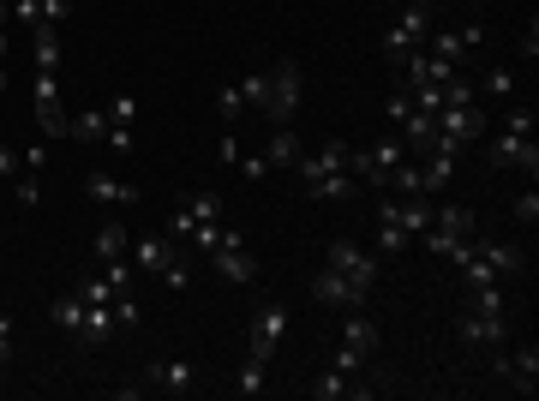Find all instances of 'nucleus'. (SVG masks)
<instances>
[{
  "mask_svg": "<svg viewBox=\"0 0 539 401\" xmlns=\"http://www.w3.org/2000/svg\"><path fill=\"white\" fill-rule=\"evenodd\" d=\"M348 150H354V144L330 138V144H318L312 156H300V162H294V168H300V180H306V198H312V204H348V198L360 192V180L348 174Z\"/></svg>",
  "mask_w": 539,
  "mask_h": 401,
  "instance_id": "f257e3e1",
  "label": "nucleus"
},
{
  "mask_svg": "<svg viewBox=\"0 0 539 401\" xmlns=\"http://www.w3.org/2000/svg\"><path fill=\"white\" fill-rule=\"evenodd\" d=\"M456 264L468 270L474 288H486V282H510V276H522L528 258H522V246H510V240H486V246H468Z\"/></svg>",
  "mask_w": 539,
  "mask_h": 401,
  "instance_id": "f03ea898",
  "label": "nucleus"
},
{
  "mask_svg": "<svg viewBox=\"0 0 539 401\" xmlns=\"http://www.w3.org/2000/svg\"><path fill=\"white\" fill-rule=\"evenodd\" d=\"M474 138H486V114H480V102H444L438 108V120H432V150H468Z\"/></svg>",
  "mask_w": 539,
  "mask_h": 401,
  "instance_id": "7ed1b4c3",
  "label": "nucleus"
},
{
  "mask_svg": "<svg viewBox=\"0 0 539 401\" xmlns=\"http://www.w3.org/2000/svg\"><path fill=\"white\" fill-rule=\"evenodd\" d=\"M426 24H432V6H414V0H402L396 24L384 30V60H390V66H408V60L426 48Z\"/></svg>",
  "mask_w": 539,
  "mask_h": 401,
  "instance_id": "20e7f679",
  "label": "nucleus"
},
{
  "mask_svg": "<svg viewBox=\"0 0 539 401\" xmlns=\"http://www.w3.org/2000/svg\"><path fill=\"white\" fill-rule=\"evenodd\" d=\"M468 234H474V210H468V204H450V210H438V216H432V228H426L420 240L432 246V258H450V264H456V258L474 246Z\"/></svg>",
  "mask_w": 539,
  "mask_h": 401,
  "instance_id": "39448f33",
  "label": "nucleus"
},
{
  "mask_svg": "<svg viewBox=\"0 0 539 401\" xmlns=\"http://www.w3.org/2000/svg\"><path fill=\"white\" fill-rule=\"evenodd\" d=\"M300 66L294 60H276L270 66V102H264V114L276 120V126H294V108H300Z\"/></svg>",
  "mask_w": 539,
  "mask_h": 401,
  "instance_id": "423d86ee",
  "label": "nucleus"
},
{
  "mask_svg": "<svg viewBox=\"0 0 539 401\" xmlns=\"http://www.w3.org/2000/svg\"><path fill=\"white\" fill-rule=\"evenodd\" d=\"M30 96H36V120H42V132L48 138H66V102H60V72H36L30 78Z\"/></svg>",
  "mask_w": 539,
  "mask_h": 401,
  "instance_id": "0eeeda50",
  "label": "nucleus"
},
{
  "mask_svg": "<svg viewBox=\"0 0 539 401\" xmlns=\"http://www.w3.org/2000/svg\"><path fill=\"white\" fill-rule=\"evenodd\" d=\"M282 336H288V306H282V300H264L258 318H252V342H246V354H252V360H270Z\"/></svg>",
  "mask_w": 539,
  "mask_h": 401,
  "instance_id": "6e6552de",
  "label": "nucleus"
},
{
  "mask_svg": "<svg viewBox=\"0 0 539 401\" xmlns=\"http://www.w3.org/2000/svg\"><path fill=\"white\" fill-rule=\"evenodd\" d=\"M312 300H318V306H342V312H354V306H366L372 294H366L360 282H348L342 270H330V264H324V270L312 276Z\"/></svg>",
  "mask_w": 539,
  "mask_h": 401,
  "instance_id": "1a4fd4ad",
  "label": "nucleus"
},
{
  "mask_svg": "<svg viewBox=\"0 0 539 401\" xmlns=\"http://www.w3.org/2000/svg\"><path fill=\"white\" fill-rule=\"evenodd\" d=\"M42 162H48V150H42V144H36L30 156H18V174L6 180V192H12V204H18V210H36V204H42Z\"/></svg>",
  "mask_w": 539,
  "mask_h": 401,
  "instance_id": "9d476101",
  "label": "nucleus"
},
{
  "mask_svg": "<svg viewBox=\"0 0 539 401\" xmlns=\"http://www.w3.org/2000/svg\"><path fill=\"white\" fill-rule=\"evenodd\" d=\"M330 270H342L348 282H360L366 294L378 288V258L372 252H360L354 240H330Z\"/></svg>",
  "mask_w": 539,
  "mask_h": 401,
  "instance_id": "9b49d317",
  "label": "nucleus"
},
{
  "mask_svg": "<svg viewBox=\"0 0 539 401\" xmlns=\"http://www.w3.org/2000/svg\"><path fill=\"white\" fill-rule=\"evenodd\" d=\"M174 264H180L174 234H144V240L132 246V270H138V276H168Z\"/></svg>",
  "mask_w": 539,
  "mask_h": 401,
  "instance_id": "f8f14e48",
  "label": "nucleus"
},
{
  "mask_svg": "<svg viewBox=\"0 0 539 401\" xmlns=\"http://www.w3.org/2000/svg\"><path fill=\"white\" fill-rule=\"evenodd\" d=\"M456 336H462L468 348H504V336H510V318H498V312H468V318L456 324Z\"/></svg>",
  "mask_w": 539,
  "mask_h": 401,
  "instance_id": "ddd939ff",
  "label": "nucleus"
},
{
  "mask_svg": "<svg viewBox=\"0 0 539 401\" xmlns=\"http://www.w3.org/2000/svg\"><path fill=\"white\" fill-rule=\"evenodd\" d=\"M486 156H492V168H528V174L539 168L534 138H516V132H498V138L486 144Z\"/></svg>",
  "mask_w": 539,
  "mask_h": 401,
  "instance_id": "4468645a",
  "label": "nucleus"
},
{
  "mask_svg": "<svg viewBox=\"0 0 539 401\" xmlns=\"http://www.w3.org/2000/svg\"><path fill=\"white\" fill-rule=\"evenodd\" d=\"M306 396L312 401H366V396H378V390L360 384V378H348V372H324L318 384H306Z\"/></svg>",
  "mask_w": 539,
  "mask_h": 401,
  "instance_id": "2eb2a0df",
  "label": "nucleus"
},
{
  "mask_svg": "<svg viewBox=\"0 0 539 401\" xmlns=\"http://www.w3.org/2000/svg\"><path fill=\"white\" fill-rule=\"evenodd\" d=\"M378 342H384V336H378V324L366 318V306H354V312H348V324H342V348H354V354H366V360H372V354H378Z\"/></svg>",
  "mask_w": 539,
  "mask_h": 401,
  "instance_id": "dca6fc26",
  "label": "nucleus"
},
{
  "mask_svg": "<svg viewBox=\"0 0 539 401\" xmlns=\"http://www.w3.org/2000/svg\"><path fill=\"white\" fill-rule=\"evenodd\" d=\"M480 42V24H462V30H438L432 42H426V54H438V60H456L462 66V54Z\"/></svg>",
  "mask_w": 539,
  "mask_h": 401,
  "instance_id": "f3484780",
  "label": "nucleus"
},
{
  "mask_svg": "<svg viewBox=\"0 0 539 401\" xmlns=\"http://www.w3.org/2000/svg\"><path fill=\"white\" fill-rule=\"evenodd\" d=\"M456 180V150H426V162H420V192L432 198V192H444Z\"/></svg>",
  "mask_w": 539,
  "mask_h": 401,
  "instance_id": "a211bd4d",
  "label": "nucleus"
},
{
  "mask_svg": "<svg viewBox=\"0 0 539 401\" xmlns=\"http://www.w3.org/2000/svg\"><path fill=\"white\" fill-rule=\"evenodd\" d=\"M174 240H192L198 252H216V246H228V240H240V234H234V228H228L222 216H210V222H186V228H180Z\"/></svg>",
  "mask_w": 539,
  "mask_h": 401,
  "instance_id": "6ab92c4d",
  "label": "nucleus"
},
{
  "mask_svg": "<svg viewBox=\"0 0 539 401\" xmlns=\"http://www.w3.org/2000/svg\"><path fill=\"white\" fill-rule=\"evenodd\" d=\"M210 258H216V270H222L228 282H240V288H246V282H258V258H246V252H240V240H228V246H216Z\"/></svg>",
  "mask_w": 539,
  "mask_h": 401,
  "instance_id": "aec40b11",
  "label": "nucleus"
},
{
  "mask_svg": "<svg viewBox=\"0 0 539 401\" xmlns=\"http://www.w3.org/2000/svg\"><path fill=\"white\" fill-rule=\"evenodd\" d=\"M192 360H156L150 372H144V384H156V390H168V396H180V390H192Z\"/></svg>",
  "mask_w": 539,
  "mask_h": 401,
  "instance_id": "412c9836",
  "label": "nucleus"
},
{
  "mask_svg": "<svg viewBox=\"0 0 539 401\" xmlns=\"http://www.w3.org/2000/svg\"><path fill=\"white\" fill-rule=\"evenodd\" d=\"M378 246H384L390 258L414 246V240H408V228H402V216H396V198H384V204H378Z\"/></svg>",
  "mask_w": 539,
  "mask_h": 401,
  "instance_id": "4be33fe9",
  "label": "nucleus"
},
{
  "mask_svg": "<svg viewBox=\"0 0 539 401\" xmlns=\"http://www.w3.org/2000/svg\"><path fill=\"white\" fill-rule=\"evenodd\" d=\"M498 372H504V378H516V390H522V396H534V390H539V348L528 342L516 360H498Z\"/></svg>",
  "mask_w": 539,
  "mask_h": 401,
  "instance_id": "5701e85b",
  "label": "nucleus"
},
{
  "mask_svg": "<svg viewBox=\"0 0 539 401\" xmlns=\"http://www.w3.org/2000/svg\"><path fill=\"white\" fill-rule=\"evenodd\" d=\"M30 60H36V72H60V24H36Z\"/></svg>",
  "mask_w": 539,
  "mask_h": 401,
  "instance_id": "b1692460",
  "label": "nucleus"
},
{
  "mask_svg": "<svg viewBox=\"0 0 539 401\" xmlns=\"http://www.w3.org/2000/svg\"><path fill=\"white\" fill-rule=\"evenodd\" d=\"M84 192H90L96 204H132V198H138V186H126L120 174H102V168L84 180Z\"/></svg>",
  "mask_w": 539,
  "mask_h": 401,
  "instance_id": "393cba45",
  "label": "nucleus"
},
{
  "mask_svg": "<svg viewBox=\"0 0 539 401\" xmlns=\"http://www.w3.org/2000/svg\"><path fill=\"white\" fill-rule=\"evenodd\" d=\"M210 216H222V192H198L192 204H180V210L168 216V234H180L186 222H210Z\"/></svg>",
  "mask_w": 539,
  "mask_h": 401,
  "instance_id": "a878e982",
  "label": "nucleus"
},
{
  "mask_svg": "<svg viewBox=\"0 0 539 401\" xmlns=\"http://www.w3.org/2000/svg\"><path fill=\"white\" fill-rule=\"evenodd\" d=\"M114 258H132V234L120 222H102L96 228V264H114Z\"/></svg>",
  "mask_w": 539,
  "mask_h": 401,
  "instance_id": "bb28decb",
  "label": "nucleus"
},
{
  "mask_svg": "<svg viewBox=\"0 0 539 401\" xmlns=\"http://www.w3.org/2000/svg\"><path fill=\"white\" fill-rule=\"evenodd\" d=\"M84 312H90V300H84L78 288H66V294L54 300V324H60L66 336H84Z\"/></svg>",
  "mask_w": 539,
  "mask_h": 401,
  "instance_id": "cd10ccee",
  "label": "nucleus"
},
{
  "mask_svg": "<svg viewBox=\"0 0 539 401\" xmlns=\"http://www.w3.org/2000/svg\"><path fill=\"white\" fill-rule=\"evenodd\" d=\"M114 330H126V324H120L114 300H102V306H90V312H84V336H78V342H108Z\"/></svg>",
  "mask_w": 539,
  "mask_h": 401,
  "instance_id": "c85d7f7f",
  "label": "nucleus"
},
{
  "mask_svg": "<svg viewBox=\"0 0 539 401\" xmlns=\"http://www.w3.org/2000/svg\"><path fill=\"white\" fill-rule=\"evenodd\" d=\"M264 162H270V168H294V162H300V138H294V126H276V138L264 144Z\"/></svg>",
  "mask_w": 539,
  "mask_h": 401,
  "instance_id": "c756f323",
  "label": "nucleus"
},
{
  "mask_svg": "<svg viewBox=\"0 0 539 401\" xmlns=\"http://www.w3.org/2000/svg\"><path fill=\"white\" fill-rule=\"evenodd\" d=\"M66 138H90V144H102V138H108V114H102V108L72 114V120H66Z\"/></svg>",
  "mask_w": 539,
  "mask_h": 401,
  "instance_id": "7c9ffc66",
  "label": "nucleus"
},
{
  "mask_svg": "<svg viewBox=\"0 0 539 401\" xmlns=\"http://www.w3.org/2000/svg\"><path fill=\"white\" fill-rule=\"evenodd\" d=\"M474 96H498V102H510V96H516V66H492L486 84H480Z\"/></svg>",
  "mask_w": 539,
  "mask_h": 401,
  "instance_id": "2f4dec72",
  "label": "nucleus"
},
{
  "mask_svg": "<svg viewBox=\"0 0 539 401\" xmlns=\"http://www.w3.org/2000/svg\"><path fill=\"white\" fill-rule=\"evenodd\" d=\"M240 108H246L240 84H222V90H216V114H222V126H234V120H240Z\"/></svg>",
  "mask_w": 539,
  "mask_h": 401,
  "instance_id": "473e14b6",
  "label": "nucleus"
},
{
  "mask_svg": "<svg viewBox=\"0 0 539 401\" xmlns=\"http://www.w3.org/2000/svg\"><path fill=\"white\" fill-rule=\"evenodd\" d=\"M390 192H396V198L420 192V162H408V156H402V162H396V174H390Z\"/></svg>",
  "mask_w": 539,
  "mask_h": 401,
  "instance_id": "72a5a7b5",
  "label": "nucleus"
},
{
  "mask_svg": "<svg viewBox=\"0 0 539 401\" xmlns=\"http://www.w3.org/2000/svg\"><path fill=\"white\" fill-rule=\"evenodd\" d=\"M102 114H108L114 126H132V120H138V96H126V90H120V96H108V108H102Z\"/></svg>",
  "mask_w": 539,
  "mask_h": 401,
  "instance_id": "f704fd0d",
  "label": "nucleus"
},
{
  "mask_svg": "<svg viewBox=\"0 0 539 401\" xmlns=\"http://www.w3.org/2000/svg\"><path fill=\"white\" fill-rule=\"evenodd\" d=\"M72 288H78V294H84L90 306H102V300H114V294H120V288H114L108 276H84V282H72Z\"/></svg>",
  "mask_w": 539,
  "mask_h": 401,
  "instance_id": "c9c22d12",
  "label": "nucleus"
},
{
  "mask_svg": "<svg viewBox=\"0 0 539 401\" xmlns=\"http://www.w3.org/2000/svg\"><path fill=\"white\" fill-rule=\"evenodd\" d=\"M240 96H246L252 108H264V102H270V72H252V78H240Z\"/></svg>",
  "mask_w": 539,
  "mask_h": 401,
  "instance_id": "e433bc0d",
  "label": "nucleus"
},
{
  "mask_svg": "<svg viewBox=\"0 0 539 401\" xmlns=\"http://www.w3.org/2000/svg\"><path fill=\"white\" fill-rule=\"evenodd\" d=\"M504 132H516V138H534V108L510 102V114H504Z\"/></svg>",
  "mask_w": 539,
  "mask_h": 401,
  "instance_id": "4c0bfd02",
  "label": "nucleus"
},
{
  "mask_svg": "<svg viewBox=\"0 0 539 401\" xmlns=\"http://www.w3.org/2000/svg\"><path fill=\"white\" fill-rule=\"evenodd\" d=\"M264 366H270V360H252V354H246V366H240V396H258V390H264Z\"/></svg>",
  "mask_w": 539,
  "mask_h": 401,
  "instance_id": "58836bf2",
  "label": "nucleus"
},
{
  "mask_svg": "<svg viewBox=\"0 0 539 401\" xmlns=\"http://www.w3.org/2000/svg\"><path fill=\"white\" fill-rule=\"evenodd\" d=\"M240 156H246V150H240V138H234V126H228V132H222V144H216V162H222V168H234Z\"/></svg>",
  "mask_w": 539,
  "mask_h": 401,
  "instance_id": "ea45409f",
  "label": "nucleus"
},
{
  "mask_svg": "<svg viewBox=\"0 0 539 401\" xmlns=\"http://www.w3.org/2000/svg\"><path fill=\"white\" fill-rule=\"evenodd\" d=\"M234 168H240V174H246V180H270V174H276V168H270V162H264V150H258V156H240V162H234Z\"/></svg>",
  "mask_w": 539,
  "mask_h": 401,
  "instance_id": "a19ab883",
  "label": "nucleus"
},
{
  "mask_svg": "<svg viewBox=\"0 0 539 401\" xmlns=\"http://www.w3.org/2000/svg\"><path fill=\"white\" fill-rule=\"evenodd\" d=\"M336 372L360 378V372H366V354H354V348H342V342H336Z\"/></svg>",
  "mask_w": 539,
  "mask_h": 401,
  "instance_id": "79ce46f5",
  "label": "nucleus"
},
{
  "mask_svg": "<svg viewBox=\"0 0 539 401\" xmlns=\"http://www.w3.org/2000/svg\"><path fill=\"white\" fill-rule=\"evenodd\" d=\"M516 222H528V228L539 222V198H534V192H522V198H516Z\"/></svg>",
  "mask_w": 539,
  "mask_h": 401,
  "instance_id": "37998d69",
  "label": "nucleus"
},
{
  "mask_svg": "<svg viewBox=\"0 0 539 401\" xmlns=\"http://www.w3.org/2000/svg\"><path fill=\"white\" fill-rule=\"evenodd\" d=\"M66 6H72V0H42V18H36V24H60V18H66Z\"/></svg>",
  "mask_w": 539,
  "mask_h": 401,
  "instance_id": "c03bdc74",
  "label": "nucleus"
},
{
  "mask_svg": "<svg viewBox=\"0 0 539 401\" xmlns=\"http://www.w3.org/2000/svg\"><path fill=\"white\" fill-rule=\"evenodd\" d=\"M6 360H12V318L0 312V366H6Z\"/></svg>",
  "mask_w": 539,
  "mask_h": 401,
  "instance_id": "a18cd8bd",
  "label": "nucleus"
},
{
  "mask_svg": "<svg viewBox=\"0 0 539 401\" xmlns=\"http://www.w3.org/2000/svg\"><path fill=\"white\" fill-rule=\"evenodd\" d=\"M12 174H18V156H12V150H6V144H0V186H6V180H12Z\"/></svg>",
  "mask_w": 539,
  "mask_h": 401,
  "instance_id": "49530a36",
  "label": "nucleus"
},
{
  "mask_svg": "<svg viewBox=\"0 0 539 401\" xmlns=\"http://www.w3.org/2000/svg\"><path fill=\"white\" fill-rule=\"evenodd\" d=\"M0 90H6V60H0Z\"/></svg>",
  "mask_w": 539,
  "mask_h": 401,
  "instance_id": "de8ad7c7",
  "label": "nucleus"
},
{
  "mask_svg": "<svg viewBox=\"0 0 539 401\" xmlns=\"http://www.w3.org/2000/svg\"><path fill=\"white\" fill-rule=\"evenodd\" d=\"M414 6H438V0H414Z\"/></svg>",
  "mask_w": 539,
  "mask_h": 401,
  "instance_id": "09e8293b",
  "label": "nucleus"
}]
</instances>
